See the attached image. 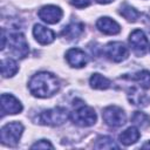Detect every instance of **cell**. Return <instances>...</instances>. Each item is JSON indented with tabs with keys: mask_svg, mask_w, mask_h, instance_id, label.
<instances>
[{
	"mask_svg": "<svg viewBox=\"0 0 150 150\" xmlns=\"http://www.w3.org/2000/svg\"><path fill=\"white\" fill-rule=\"evenodd\" d=\"M98 4H103V5H105V4H109V2H112L114 0H96Z\"/></svg>",
	"mask_w": 150,
	"mask_h": 150,
	"instance_id": "cell-26",
	"label": "cell"
},
{
	"mask_svg": "<svg viewBox=\"0 0 150 150\" xmlns=\"http://www.w3.org/2000/svg\"><path fill=\"white\" fill-rule=\"evenodd\" d=\"M70 118L76 125L90 127L96 122V114L93 108L86 105L82 101L80 103H75L74 101V110L70 112Z\"/></svg>",
	"mask_w": 150,
	"mask_h": 150,
	"instance_id": "cell-2",
	"label": "cell"
},
{
	"mask_svg": "<svg viewBox=\"0 0 150 150\" xmlns=\"http://www.w3.org/2000/svg\"><path fill=\"white\" fill-rule=\"evenodd\" d=\"M33 35L35 40L41 45H48L54 41L55 34L52 29L42 26V25H35L33 28Z\"/></svg>",
	"mask_w": 150,
	"mask_h": 150,
	"instance_id": "cell-13",
	"label": "cell"
},
{
	"mask_svg": "<svg viewBox=\"0 0 150 150\" xmlns=\"http://www.w3.org/2000/svg\"><path fill=\"white\" fill-rule=\"evenodd\" d=\"M18 71V64L13 59L1 60V74L4 77H12Z\"/></svg>",
	"mask_w": 150,
	"mask_h": 150,
	"instance_id": "cell-18",
	"label": "cell"
},
{
	"mask_svg": "<svg viewBox=\"0 0 150 150\" xmlns=\"http://www.w3.org/2000/svg\"><path fill=\"white\" fill-rule=\"evenodd\" d=\"M131 122L141 128V129H145L150 125V116H148L145 112H142V111H135L131 116Z\"/></svg>",
	"mask_w": 150,
	"mask_h": 150,
	"instance_id": "cell-20",
	"label": "cell"
},
{
	"mask_svg": "<svg viewBox=\"0 0 150 150\" xmlns=\"http://www.w3.org/2000/svg\"><path fill=\"white\" fill-rule=\"evenodd\" d=\"M69 117V114L66 108L63 107H56L53 109H48L42 111L38 116V122L43 125L49 127H57L63 124Z\"/></svg>",
	"mask_w": 150,
	"mask_h": 150,
	"instance_id": "cell-3",
	"label": "cell"
},
{
	"mask_svg": "<svg viewBox=\"0 0 150 150\" xmlns=\"http://www.w3.org/2000/svg\"><path fill=\"white\" fill-rule=\"evenodd\" d=\"M96 149H118L120 146L114 142V139L109 136H101L96 139L95 143Z\"/></svg>",
	"mask_w": 150,
	"mask_h": 150,
	"instance_id": "cell-22",
	"label": "cell"
},
{
	"mask_svg": "<svg viewBox=\"0 0 150 150\" xmlns=\"http://www.w3.org/2000/svg\"><path fill=\"white\" fill-rule=\"evenodd\" d=\"M93 0H70V4L76 8H84L91 4Z\"/></svg>",
	"mask_w": 150,
	"mask_h": 150,
	"instance_id": "cell-24",
	"label": "cell"
},
{
	"mask_svg": "<svg viewBox=\"0 0 150 150\" xmlns=\"http://www.w3.org/2000/svg\"><path fill=\"white\" fill-rule=\"evenodd\" d=\"M23 131V125L19 122H11L7 123L1 128L0 131V139L1 143L5 145L14 146L18 144L21 135Z\"/></svg>",
	"mask_w": 150,
	"mask_h": 150,
	"instance_id": "cell-4",
	"label": "cell"
},
{
	"mask_svg": "<svg viewBox=\"0 0 150 150\" xmlns=\"http://www.w3.org/2000/svg\"><path fill=\"white\" fill-rule=\"evenodd\" d=\"M139 136H141V134L136 127H129L128 129H125L124 131H122L120 134L118 139L123 145H130V144L137 142Z\"/></svg>",
	"mask_w": 150,
	"mask_h": 150,
	"instance_id": "cell-15",
	"label": "cell"
},
{
	"mask_svg": "<svg viewBox=\"0 0 150 150\" xmlns=\"http://www.w3.org/2000/svg\"><path fill=\"white\" fill-rule=\"evenodd\" d=\"M84 30V25L82 22H70L66 27H63L61 35L67 40L77 39Z\"/></svg>",
	"mask_w": 150,
	"mask_h": 150,
	"instance_id": "cell-14",
	"label": "cell"
},
{
	"mask_svg": "<svg viewBox=\"0 0 150 150\" xmlns=\"http://www.w3.org/2000/svg\"><path fill=\"white\" fill-rule=\"evenodd\" d=\"M103 53L104 55L112 62H121V61H124L128 55H129V52H128V48L122 43V42H118V41H115V42H109L104 49H103Z\"/></svg>",
	"mask_w": 150,
	"mask_h": 150,
	"instance_id": "cell-7",
	"label": "cell"
},
{
	"mask_svg": "<svg viewBox=\"0 0 150 150\" xmlns=\"http://www.w3.org/2000/svg\"><path fill=\"white\" fill-rule=\"evenodd\" d=\"M28 88L34 96L45 98V97H50L59 91L60 82L54 74L47 71H40L32 76L28 83Z\"/></svg>",
	"mask_w": 150,
	"mask_h": 150,
	"instance_id": "cell-1",
	"label": "cell"
},
{
	"mask_svg": "<svg viewBox=\"0 0 150 150\" xmlns=\"http://www.w3.org/2000/svg\"><path fill=\"white\" fill-rule=\"evenodd\" d=\"M30 148H32V149H47V148L53 149L54 146H53V144H52V143H49L48 141H46V139H41V141H39V142L34 143Z\"/></svg>",
	"mask_w": 150,
	"mask_h": 150,
	"instance_id": "cell-23",
	"label": "cell"
},
{
	"mask_svg": "<svg viewBox=\"0 0 150 150\" xmlns=\"http://www.w3.org/2000/svg\"><path fill=\"white\" fill-rule=\"evenodd\" d=\"M130 79L136 81L141 88H144V89L150 88V71L149 70H141L134 74L132 76H130Z\"/></svg>",
	"mask_w": 150,
	"mask_h": 150,
	"instance_id": "cell-21",
	"label": "cell"
},
{
	"mask_svg": "<svg viewBox=\"0 0 150 150\" xmlns=\"http://www.w3.org/2000/svg\"><path fill=\"white\" fill-rule=\"evenodd\" d=\"M22 110V104L18 98H15L13 95L9 94H2L1 95V112L2 116L9 114H18Z\"/></svg>",
	"mask_w": 150,
	"mask_h": 150,
	"instance_id": "cell-10",
	"label": "cell"
},
{
	"mask_svg": "<svg viewBox=\"0 0 150 150\" xmlns=\"http://www.w3.org/2000/svg\"><path fill=\"white\" fill-rule=\"evenodd\" d=\"M5 46H6V32L2 28L1 29V50L5 49Z\"/></svg>",
	"mask_w": 150,
	"mask_h": 150,
	"instance_id": "cell-25",
	"label": "cell"
},
{
	"mask_svg": "<svg viewBox=\"0 0 150 150\" xmlns=\"http://www.w3.org/2000/svg\"><path fill=\"white\" fill-rule=\"evenodd\" d=\"M38 14L42 21H45L46 23H50V25L59 22L63 15L62 9L54 5H47V6L41 7Z\"/></svg>",
	"mask_w": 150,
	"mask_h": 150,
	"instance_id": "cell-9",
	"label": "cell"
},
{
	"mask_svg": "<svg viewBox=\"0 0 150 150\" xmlns=\"http://www.w3.org/2000/svg\"><path fill=\"white\" fill-rule=\"evenodd\" d=\"M66 60L69 66L74 68H82L87 64V55L80 48H71L66 53Z\"/></svg>",
	"mask_w": 150,
	"mask_h": 150,
	"instance_id": "cell-11",
	"label": "cell"
},
{
	"mask_svg": "<svg viewBox=\"0 0 150 150\" xmlns=\"http://www.w3.org/2000/svg\"><path fill=\"white\" fill-rule=\"evenodd\" d=\"M8 45H9L11 53L14 56L19 59H23L28 55V43L21 33L16 32L11 34L8 39Z\"/></svg>",
	"mask_w": 150,
	"mask_h": 150,
	"instance_id": "cell-6",
	"label": "cell"
},
{
	"mask_svg": "<svg viewBox=\"0 0 150 150\" xmlns=\"http://www.w3.org/2000/svg\"><path fill=\"white\" fill-rule=\"evenodd\" d=\"M142 148H144V149H146V148H150V141H149V142H146V143H144V144L142 145Z\"/></svg>",
	"mask_w": 150,
	"mask_h": 150,
	"instance_id": "cell-27",
	"label": "cell"
},
{
	"mask_svg": "<svg viewBox=\"0 0 150 150\" xmlns=\"http://www.w3.org/2000/svg\"><path fill=\"white\" fill-rule=\"evenodd\" d=\"M120 14H121L124 19H127L128 21H131V22L137 21V19L141 16V13H139L137 9H135L134 7H131L130 5H128V4H123V5L121 6Z\"/></svg>",
	"mask_w": 150,
	"mask_h": 150,
	"instance_id": "cell-19",
	"label": "cell"
},
{
	"mask_svg": "<svg viewBox=\"0 0 150 150\" xmlns=\"http://www.w3.org/2000/svg\"><path fill=\"white\" fill-rule=\"evenodd\" d=\"M102 118L107 125L110 128H118L122 127L125 123V112L122 108L117 105H109L103 109L102 111Z\"/></svg>",
	"mask_w": 150,
	"mask_h": 150,
	"instance_id": "cell-5",
	"label": "cell"
},
{
	"mask_svg": "<svg viewBox=\"0 0 150 150\" xmlns=\"http://www.w3.org/2000/svg\"><path fill=\"white\" fill-rule=\"evenodd\" d=\"M128 97H129V101L135 104V105H138V107H144L148 104V97L144 93L141 91V89L138 88H134L129 91L128 94Z\"/></svg>",
	"mask_w": 150,
	"mask_h": 150,
	"instance_id": "cell-17",
	"label": "cell"
},
{
	"mask_svg": "<svg viewBox=\"0 0 150 150\" xmlns=\"http://www.w3.org/2000/svg\"><path fill=\"white\" fill-rule=\"evenodd\" d=\"M89 83H90V87L94 88V89H100V90H104V89H108L111 84V82L104 77L103 75L98 74V73H95L90 76V80H89Z\"/></svg>",
	"mask_w": 150,
	"mask_h": 150,
	"instance_id": "cell-16",
	"label": "cell"
},
{
	"mask_svg": "<svg viewBox=\"0 0 150 150\" xmlns=\"http://www.w3.org/2000/svg\"><path fill=\"white\" fill-rule=\"evenodd\" d=\"M129 45L136 55H144L148 49V39L143 30H132L129 35Z\"/></svg>",
	"mask_w": 150,
	"mask_h": 150,
	"instance_id": "cell-8",
	"label": "cell"
},
{
	"mask_svg": "<svg viewBox=\"0 0 150 150\" xmlns=\"http://www.w3.org/2000/svg\"><path fill=\"white\" fill-rule=\"evenodd\" d=\"M96 27L100 32H102L103 34H107V35H115L121 32L120 25L115 20H112L108 16L100 18L96 21Z\"/></svg>",
	"mask_w": 150,
	"mask_h": 150,
	"instance_id": "cell-12",
	"label": "cell"
}]
</instances>
